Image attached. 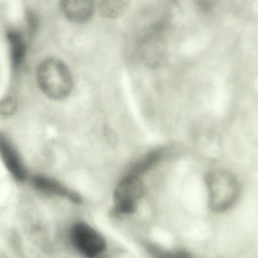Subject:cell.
I'll list each match as a JSON object with an SVG mask.
<instances>
[{"mask_svg": "<svg viewBox=\"0 0 258 258\" xmlns=\"http://www.w3.org/2000/svg\"><path fill=\"white\" fill-rule=\"evenodd\" d=\"M38 85L42 92L53 100L69 96L74 88L72 74L60 59H46L40 64L36 73Z\"/></svg>", "mask_w": 258, "mask_h": 258, "instance_id": "1", "label": "cell"}, {"mask_svg": "<svg viewBox=\"0 0 258 258\" xmlns=\"http://www.w3.org/2000/svg\"><path fill=\"white\" fill-rule=\"evenodd\" d=\"M70 239L74 248L86 257H99L107 248L104 236L84 222L77 223L71 227Z\"/></svg>", "mask_w": 258, "mask_h": 258, "instance_id": "2", "label": "cell"}, {"mask_svg": "<svg viewBox=\"0 0 258 258\" xmlns=\"http://www.w3.org/2000/svg\"><path fill=\"white\" fill-rule=\"evenodd\" d=\"M144 187L141 176L128 173L116 186L113 195L115 212L128 215L136 209L138 201L144 195Z\"/></svg>", "mask_w": 258, "mask_h": 258, "instance_id": "3", "label": "cell"}, {"mask_svg": "<svg viewBox=\"0 0 258 258\" xmlns=\"http://www.w3.org/2000/svg\"><path fill=\"white\" fill-rule=\"evenodd\" d=\"M0 159L15 180H26L27 171L22 158L10 138L3 132H0Z\"/></svg>", "mask_w": 258, "mask_h": 258, "instance_id": "4", "label": "cell"}, {"mask_svg": "<svg viewBox=\"0 0 258 258\" xmlns=\"http://www.w3.org/2000/svg\"><path fill=\"white\" fill-rule=\"evenodd\" d=\"M60 9L71 22L83 24L92 18L95 0H60Z\"/></svg>", "mask_w": 258, "mask_h": 258, "instance_id": "5", "label": "cell"}, {"mask_svg": "<svg viewBox=\"0 0 258 258\" xmlns=\"http://www.w3.org/2000/svg\"><path fill=\"white\" fill-rule=\"evenodd\" d=\"M33 183L36 189L42 192L67 198L75 204L82 203V198L79 194L68 189L57 180L45 176H36L33 178Z\"/></svg>", "mask_w": 258, "mask_h": 258, "instance_id": "6", "label": "cell"}, {"mask_svg": "<svg viewBox=\"0 0 258 258\" xmlns=\"http://www.w3.org/2000/svg\"><path fill=\"white\" fill-rule=\"evenodd\" d=\"M10 47L11 59L15 68H18L24 60L27 51L25 42L22 36L15 30H11L7 34Z\"/></svg>", "mask_w": 258, "mask_h": 258, "instance_id": "7", "label": "cell"}, {"mask_svg": "<svg viewBox=\"0 0 258 258\" xmlns=\"http://www.w3.org/2000/svg\"><path fill=\"white\" fill-rule=\"evenodd\" d=\"M129 3L130 0H99L98 9L104 18L116 19L126 11Z\"/></svg>", "mask_w": 258, "mask_h": 258, "instance_id": "8", "label": "cell"}, {"mask_svg": "<svg viewBox=\"0 0 258 258\" xmlns=\"http://www.w3.org/2000/svg\"><path fill=\"white\" fill-rule=\"evenodd\" d=\"M163 154L164 151L161 149L156 150V151L149 153L147 156L135 164V166L131 170L130 173L141 177L144 173L151 169L157 162H159Z\"/></svg>", "mask_w": 258, "mask_h": 258, "instance_id": "9", "label": "cell"}, {"mask_svg": "<svg viewBox=\"0 0 258 258\" xmlns=\"http://www.w3.org/2000/svg\"><path fill=\"white\" fill-rule=\"evenodd\" d=\"M16 109V101L12 97H6L0 101V115L9 116L15 113Z\"/></svg>", "mask_w": 258, "mask_h": 258, "instance_id": "10", "label": "cell"}]
</instances>
